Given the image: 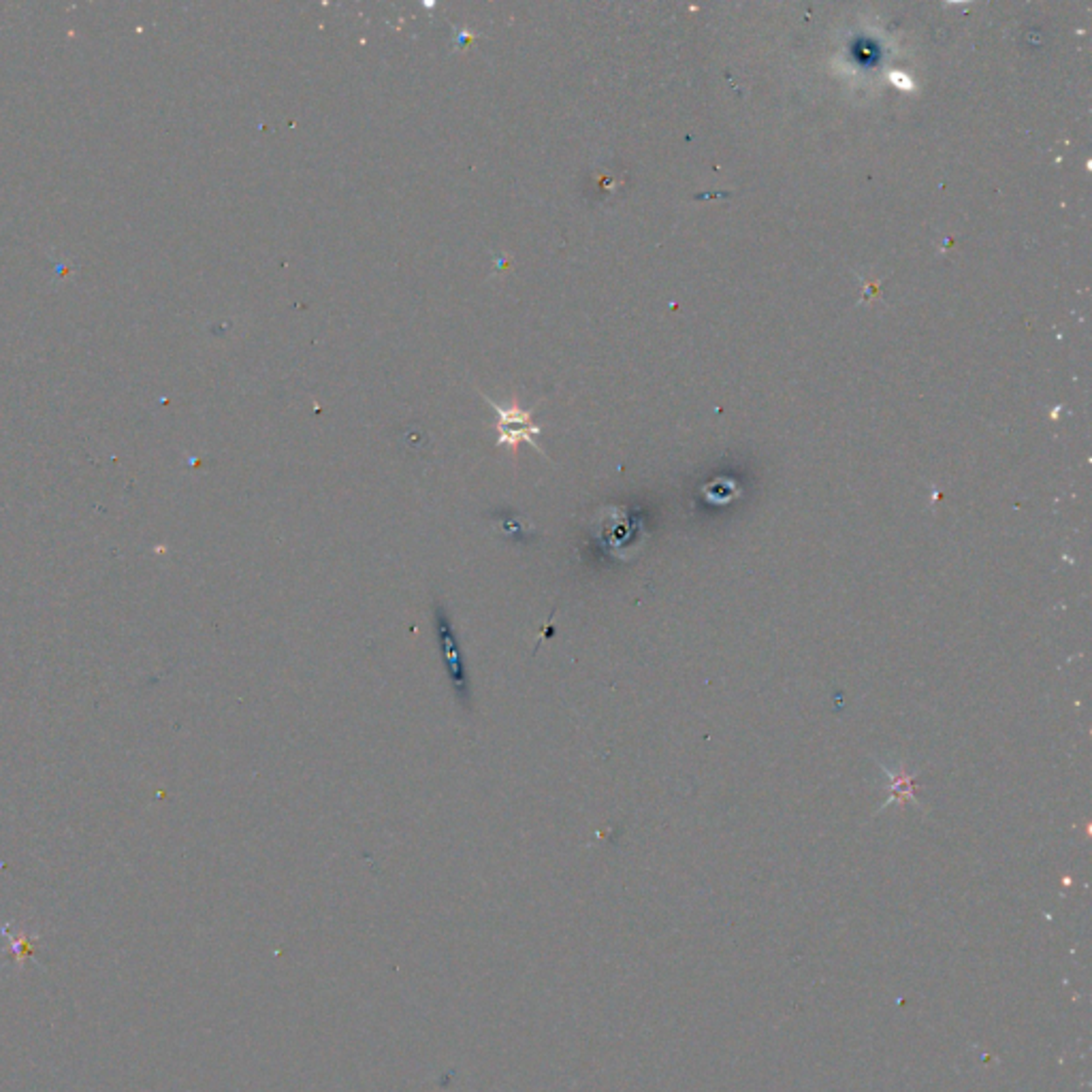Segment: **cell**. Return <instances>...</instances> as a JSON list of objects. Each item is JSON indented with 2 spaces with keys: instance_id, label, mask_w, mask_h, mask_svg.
Returning <instances> with one entry per match:
<instances>
[{
  "instance_id": "6da1fadb",
  "label": "cell",
  "mask_w": 1092,
  "mask_h": 1092,
  "mask_svg": "<svg viewBox=\"0 0 1092 1092\" xmlns=\"http://www.w3.org/2000/svg\"><path fill=\"white\" fill-rule=\"evenodd\" d=\"M434 629L435 636H438L442 662H444L446 674H449V681L453 685L455 696H457L461 705L469 706L472 705V692H469L468 672H465L463 651H461L457 632H455L453 623H450L449 613H446L444 606L438 600L434 602Z\"/></svg>"
},
{
  "instance_id": "7a4b0ae2",
  "label": "cell",
  "mask_w": 1092,
  "mask_h": 1092,
  "mask_svg": "<svg viewBox=\"0 0 1092 1092\" xmlns=\"http://www.w3.org/2000/svg\"><path fill=\"white\" fill-rule=\"evenodd\" d=\"M489 404L495 407L497 412V444L499 446H506V449L517 450V446L521 442H527L532 444L533 449L542 450L538 446V435H540V427L532 421V412L523 410L517 401L506 406H499L495 404L493 400H487Z\"/></svg>"
},
{
  "instance_id": "3957f363",
  "label": "cell",
  "mask_w": 1092,
  "mask_h": 1092,
  "mask_svg": "<svg viewBox=\"0 0 1092 1092\" xmlns=\"http://www.w3.org/2000/svg\"><path fill=\"white\" fill-rule=\"evenodd\" d=\"M0 933H3L4 939L9 941V954H11L13 963H16L17 967H24L26 960L32 958V951H35L38 935L26 933L24 929H17L16 933H11L7 924L0 926Z\"/></svg>"
}]
</instances>
